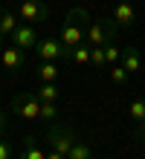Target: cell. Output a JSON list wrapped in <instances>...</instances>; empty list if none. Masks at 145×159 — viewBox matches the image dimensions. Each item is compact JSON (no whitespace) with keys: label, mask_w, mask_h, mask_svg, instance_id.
I'll use <instances>...</instances> for the list:
<instances>
[{"label":"cell","mask_w":145,"mask_h":159,"mask_svg":"<svg viewBox=\"0 0 145 159\" xmlns=\"http://www.w3.org/2000/svg\"><path fill=\"white\" fill-rule=\"evenodd\" d=\"M87 23H90V17H87V9L84 6H73L70 9V15H67V20L61 26V32H58V41H61L64 46H79L84 41V29H87Z\"/></svg>","instance_id":"1"},{"label":"cell","mask_w":145,"mask_h":159,"mask_svg":"<svg viewBox=\"0 0 145 159\" xmlns=\"http://www.w3.org/2000/svg\"><path fill=\"white\" fill-rule=\"evenodd\" d=\"M116 32H119V26H116L113 17H99V20H90L84 29V41L90 46H108L116 41Z\"/></svg>","instance_id":"2"},{"label":"cell","mask_w":145,"mask_h":159,"mask_svg":"<svg viewBox=\"0 0 145 159\" xmlns=\"http://www.w3.org/2000/svg\"><path fill=\"white\" fill-rule=\"evenodd\" d=\"M17 17H21L23 23H44L46 17H50V6L41 3V0H21V6H17Z\"/></svg>","instance_id":"3"},{"label":"cell","mask_w":145,"mask_h":159,"mask_svg":"<svg viewBox=\"0 0 145 159\" xmlns=\"http://www.w3.org/2000/svg\"><path fill=\"white\" fill-rule=\"evenodd\" d=\"M46 142H50V148L52 151H58V153H70V148L75 145V133L70 127H61V125H52L50 130H46Z\"/></svg>","instance_id":"4"},{"label":"cell","mask_w":145,"mask_h":159,"mask_svg":"<svg viewBox=\"0 0 145 159\" xmlns=\"http://www.w3.org/2000/svg\"><path fill=\"white\" fill-rule=\"evenodd\" d=\"M12 110H15V116L35 121V119H38V113H41V98H38L35 93H21V96H15Z\"/></svg>","instance_id":"5"},{"label":"cell","mask_w":145,"mask_h":159,"mask_svg":"<svg viewBox=\"0 0 145 159\" xmlns=\"http://www.w3.org/2000/svg\"><path fill=\"white\" fill-rule=\"evenodd\" d=\"M35 55L41 61H55V58H67L70 61V46H64L58 38H44L35 43Z\"/></svg>","instance_id":"6"},{"label":"cell","mask_w":145,"mask_h":159,"mask_svg":"<svg viewBox=\"0 0 145 159\" xmlns=\"http://www.w3.org/2000/svg\"><path fill=\"white\" fill-rule=\"evenodd\" d=\"M9 41H12V46H17V49H35V43H38V32H35V26H29V23H21L17 29L9 35Z\"/></svg>","instance_id":"7"},{"label":"cell","mask_w":145,"mask_h":159,"mask_svg":"<svg viewBox=\"0 0 145 159\" xmlns=\"http://www.w3.org/2000/svg\"><path fill=\"white\" fill-rule=\"evenodd\" d=\"M0 64H3V70L17 72V70H23V64H26V52L17 49V46H6V49L0 52Z\"/></svg>","instance_id":"8"},{"label":"cell","mask_w":145,"mask_h":159,"mask_svg":"<svg viewBox=\"0 0 145 159\" xmlns=\"http://www.w3.org/2000/svg\"><path fill=\"white\" fill-rule=\"evenodd\" d=\"M113 20H116V26H119V29H128V26L137 23V9H133L131 3H116V9H113Z\"/></svg>","instance_id":"9"},{"label":"cell","mask_w":145,"mask_h":159,"mask_svg":"<svg viewBox=\"0 0 145 159\" xmlns=\"http://www.w3.org/2000/svg\"><path fill=\"white\" fill-rule=\"evenodd\" d=\"M119 61H122V67L128 70V75H137L139 70H145V67H142V58H139V52H137V46H125Z\"/></svg>","instance_id":"10"},{"label":"cell","mask_w":145,"mask_h":159,"mask_svg":"<svg viewBox=\"0 0 145 159\" xmlns=\"http://www.w3.org/2000/svg\"><path fill=\"white\" fill-rule=\"evenodd\" d=\"M46 153H44V148L38 145V139L35 136H26L23 139V151H21V156L17 159H44Z\"/></svg>","instance_id":"11"},{"label":"cell","mask_w":145,"mask_h":159,"mask_svg":"<svg viewBox=\"0 0 145 159\" xmlns=\"http://www.w3.org/2000/svg\"><path fill=\"white\" fill-rule=\"evenodd\" d=\"M70 61L75 64V67H84V64H90V43L81 41L79 46H73V49H70Z\"/></svg>","instance_id":"12"},{"label":"cell","mask_w":145,"mask_h":159,"mask_svg":"<svg viewBox=\"0 0 145 159\" xmlns=\"http://www.w3.org/2000/svg\"><path fill=\"white\" fill-rule=\"evenodd\" d=\"M17 15L15 12H9V9H0V35H12L17 29Z\"/></svg>","instance_id":"13"},{"label":"cell","mask_w":145,"mask_h":159,"mask_svg":"<svg viewBox=\"0 0 145 159\" xmlns=\"http://www.w3.org/2000/svg\"><path fill=\"white\" fill-rule=\"evenodd\" d=\"M58 70L52 61H41V67H38V78H41V84H55V78H58Z\"/></svg>","instance_id":"14"},{"label":"cell","mask_w":145,"mask_h":159,"mask_svg":"<svg viewBox=\"0 0 145 159\" xmlns=\"http://www.w3.org/2000/svg\"><path fill=\"white\" fill-rule=\"evenodd\" d=\"M38 119H41V121H55L58 119L55 101H41V113H38Z\"/></svg>","instance_id":"15"},{"label":"cell","mask_w":145,"mask_h":159,"mask_svg":"<svg viewBox=\"0 0 145 159\" xmlns=\"http://www.w3.org/2000/svg\"><path fill=\"white\" fill-rule=\"evenodd\" d=\"M67 159H93V151H90L84 142H75V145L70 148V153H67Z\"/></svg>","instance_id":"16"},{"label":"cell","mask_w":145,"mask_h":159,"mask_svg":"<svg viewBox=\"0 0 145 159\" xmlns=\"http://www.w3.org/2000/svg\"><path fill=\"white\" fill-rule=\"evenodd\" d=\"M35 96L41 101H55L58 98V87H55V84H41V87L35 90Z\"/></svg>","instance_id":"17"},{"label":"cell","mask_w":145,"mask_h":159,"mask_svg":"<svg viewBox=\"0 0 145 159\" xmlns=\"http://www.w3.org/2000/svg\"><path fill=\"white\" fill-rule=\"evenodd\" d=\"M128 116L133 119V121H137V125H139V121H145V101H131V107H128Z\"/></svg>","instance_id":"18"},{"label":"cell","mask_w":145,"mask_h":159,"mask_svg":"<svg viewBox=\"0 0 145 159\" xmlns=\"http://www.w3.org/2000/svg\"><path fill=\"white\" fill-rule=\"evenodd\" d=\"M90 61L96 70H104L108 67V61H104V46H90Z\"/></svg>","instance_id":"19"},{"label":"cell","mask_w":145,"mask_h":159,"mask_svg":"<svg viewBox=\"0 0 145 159\" xmlns=\"http://www.w3.org/2000/svg\"><path fill=\"white\" fill-rule=\"evenodd\" d=\"M131 75H128V70L122 67V64H110V81L113 84H125Z\"/></svg>","instance_id":"20"},{"label":"cell","mask_w":145,"mask_h":159,"mask_svg":"<svg viewBox=\"0 0 145 159\" xmlns=\"http://www.w3.org/2000/svg\"><path fill=\"white\" fill-rule=\"evenodd\" d=\"M119 58H122V49L116 46V41L104 46V61H108V67H110V64H119Z\"/></svg>","instance_id":"21"},{"label":"cell","mask_w":145,"mask_h":159,"mask_svg":"<svg viewBox=\"0 0 145 159\" xmlns=\"http://www.w3.org/2000/svg\"><path fill=\"white\" fill-rule=\"evenodd\" d=\"M0 159H12V148H9L6 139H0Z\"/></svg>","instance_id":"22"},{"label":"cell","mask_w":145,"mask_h":159,"mask_svg":"<svg viewBox=\"0 0 145 159\" xmlns=\"http://www.w3.org/2000/svg\"><path fill=\"white\" fill-rule=\"evenodd\" d=\"M44 159H67V156H64V153H58V151H50Z\"/></svg>","instance_id":"23"},{"label":"cell","mask_w":145,"mask_h":159,"mask_svg":"<svg viewBox=\"0 0 145 159\" xmlns=\"http://www.w3.org/2000/svg\"><path fill=\"white\" fill-rule=\"evenodd\" d=\"M3 130H6V113L0 110V133H3Z\"/></svg>","instance_id":"24"},{"label":"cell","mask_w":145,"mask_h":159,"mask_svg":"<svg viewBox=\"0 0 145 159\" xmlns=\"http://www.w3.org/2000/svg\"><path fill=\"white\" fill-rule=\"evenodd\" d=\"M116 3H128V0H116Z\"/></svg>","instance_id":"25"},{"label":"cell","mask_w":145,"mask_h":159,"mask_svg":"<svg viewBox=\"0 0 145 159\" xmlns=\"http://www.w3.org/2000/svg\"><path fill=\"white\" fill-rule=\"evenodd\" d=\"M0 43H3V35H0Z\"/></svg>","instance_id":"26"},{"label":"cell","mask_w":145,"mask_h":159,"mask_svg":"<svg viewBox=\"0 0 145 159\" xmlns=\"http://www.w3.org/2000/svg\"><path fill=\"white\" fill-rule=\"evenodd\" d=\"M142 72H145V70H142Z\"/></svg>","instance_id":"27"}]
</instances>
